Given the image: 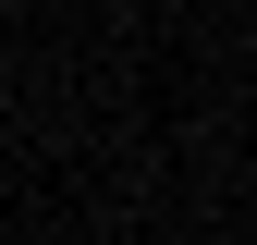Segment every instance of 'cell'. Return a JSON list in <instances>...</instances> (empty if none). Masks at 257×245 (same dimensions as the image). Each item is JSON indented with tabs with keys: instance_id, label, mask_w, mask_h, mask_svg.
<instances>
[]
</instances>
